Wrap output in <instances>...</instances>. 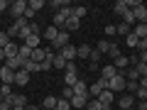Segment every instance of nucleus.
Returning a JSON list of instances; mask_svg holds the SVG:
<instances>
[{"label": "nucleus", "instance_id": "obj_1", "mask_svg": "<svg viewBox=\"0 0 147 110\" xmlns=\"http://www.w3.org/2000/svg\"><path fill=\"white\" fill-rule=\"evenodd\" d=\"M71 15H74V10H71V7H61L59 12H54V27H57V30H61V27L66 25V20H69Z\"/></svg>", "mask_w": 147, "mask_h": 110}, {"label": "nucleus", "instance_id": "obj_2", "mask_svg": "<svg viewBox=\"0 0 147 110\" xmlns=\"http://www.w3.org/2000/svg\"><path fill=\"white\" fill-rule=\"evenodd\" d=\"M27 0H15V3H10V12H12V17L15 20H20V17H25V12H27Z\"/></svg>", "mask_w": 147, "mask_h": 110}, {"label": "nucleus", "instance_id": "obj_3", "mask_svg": "<svg viewBox=\"0 0 147 110\" xmlns=\"http://www.w3.org/2000/svg\"><path fill=\"white\" fill-rule=\"evenodd\" d=\"M125 76H123L120 71H118V76H113V78L108 81V91H113V93H118V91H125Z\"/></svg>", "mask_w": 147, "mask_h": 110}, {"label": "nucleus", "instance_id": "obj_4", "mask_svg": "<svg viewBox=\"0 0 147 110\" xmlns=\"http://www.w3.org/2000/svg\"><path fill=\"white\" fill-rule=\"evenodd\" d=\"M135 103H137V98H135L132 93H125V95H120V100H118L120 110H130V108H135Z\"/></svg>", "mask_w": 147, "mask_h": 110}, {"label": "nucleus", "instance_id": "obj_5", "mask_svg": "<svg viewBox=\"0 0 147 110\" xmlns=\"http://www.w3.org/2000/svg\"><path fill=\"white\" fill-rule=\"evenodd\" d=\"M52 47L57 49V52H61L64 47H69V32H64V30H61V32H59V37L52 42Z\"/></svg>", "mask_w": 147, "mask_h": 110}, {"label": "nucleus", "instance_id": "obj_6", "mask_svg": "<svg viewBox=\"0 0 147 110\" xmlns=\"http://www.w3.org/2000/svg\"><path fill=\"white\" fill-rule=\"evenodd\" d=\"M0 81H3V83L15 86V71H12V68H7V66H0Z\"/></svg>", "mask_w": 147, "mask_h": 110}, {"label": "nucleus", "instance_id": "obj_7", "mask_svg": "<svg viewBox=\"0 0 147 110\" xmlns=\"http://www.w3.org/2000/svg\"><path fill=\"white\" fill-rule=\"evenodd\" d=\"M88 95H74L69 103H71V108H76V110H86V105H88Z\"/></svg>", "mask_w": 147, "mask_h": 110}, {"label": "nucleus", "instance_id": "obj_8", "mask_svg": "<svg viewBox=\"0 0 147 110\" xmlns=\"http://www.w3.org/2000/svg\"><path fill=\"white\" fill-rule=\"evenodd\" d=\"M132 15H135L137 22H147V7H145V3H137V5L132 7Z\"/></svg>", "mask_w": 147, "mask_h": 110}, {"label": "nucleus", "instance_id": "obj_9", "mask_svg": "<svg viewBox=\"0 0 147 110\" xmlns=\"http://www.w3.org/2000/svg\"><path fill=\"white\" fill-rule=\"evenodd\" d=\"M71 88H74V95H88V83H86V81H81V78L76 81ZM88 98H91V95H88Z\"/></svg>", "mask_w": 147, "mask_h": 110}, {"label": "nucleus", "instance_id": "obj_10", "mask_svg": "<svg viewBox=\"0 0 147 110\" xmlns=\"http://www.w3.org/2000/svg\"><path fill=\"white\" fill-rule=\"evenodd\" d=\"M113 66H115V68H118V71H120V73H123V71H125V68H130V59H127V56H125V54H120V56H118V59H115V61H113Z\"/></svg>", "mask_w": 147, "mask_h": 110}, {"label": "nucleus", "instance_id": "obj_11", "mask_svg": "<svg viewBox=\"0 0 147 110\" xmlns=\"http://www.w3.org/2000/svg\"><path fill=\"white\" fill-rule=\"evenodd\" d=\"M27 83H30V73H27L25 68L15 71V86H27Z\"/></svg>", "mask_w": 147, "mask_h": 110}, {"label": "nucleus", "instance_id": "obj_12", "mask_svg": "<svg viewBox=\"0 0 147 110\" xmlns=\"http://www.w3.org/2000/svg\"><path fill=\"white\" fill-rule=\"evenodd\" d=\"M44 59H47V47H37V49H32V61L42 64Z\"/></svg>", "mask_w": 147, "mask_h": 110}, {"label": "nucleus", "instance_id": "obj_13", "mask_svg": "<svg viewBox=\"0 0 147 110\" xmlns=\"http://www.w3.org/2000/svg\"><path fill=\"white\" fill-rule=\"evenodd\" d=\"M59 32H61V30H57V27H44V32H42V37H44V39H47V42H54V39H57V37H59Z\"/></svg>", "mask_w": 147, "mask_h": 110}, {"label": "nucleus", "instance_id": "obj_14", "mask_svg": "<svg viewBox=\"0 0 147 110\" xmlns=\"http://www.w3.org/2000/svg\"><path fill=\"white\" fill-rule=\"evenodd\" d=\"M79 27H81V20H76V17L71 15V17L66 20V25H64V32H69V34H71V32H76Z\"/></svg>", "mask_w": 147, "mask_h": 110}, {"label": "nucleus", "instance_id": "obj_15", "mask_svg": "<svg viewBox=\"0 0 147 110\" xmlns=\"http://www.w3.org/2000/svg\"><path fill=\"white\" fill-rule=\"evenodd\" d=\"M91 52H93L91 44H79V49H76V59H88Z\"/></svg>", "mask_w": 147, "mask_h": 110}, {"label": "nucleus", "instance_id": "obj_16", "mask_svg": "<svg viewBox=\"0 0 147 110\" xmlns=\"http://www.w3.org/2000/svg\"><path fill=\"white\" fill-rule=\"evenodd\" d=\"M22 64H25V61H22L20 56H12V59H5V64H3V66L12 68V71H20V68H22Z\"/></svg>", "mask_w": 147, "mask_h": 110}, {"label": "nucleus", "instance_id": "obj_17", "mask_svg": "<svg viewBox=\"0 0 147 110\" xmlns=\"http://www.w3.org/2000/svg\"><path fill=\"white\" fill-rule=\"evenodd\" d=\"M76 49H79V47H71V44H69V47H64L59 54H61V56L66 59V64H69V61H74V59H76Z\"/></svg>", "mask_w": 147, "mask_h": 110}, {"label": "nucleus", "instance_id": "obj_18", "mask_svg": "<svg viewBox=\"0 0 147 110\" xmlns=\"http://www.w3.org/2000/svg\"><path fill=\"white\" fill-rule=\"evenodd\" d=\"M113 76H118V68L113 66V64H110V66H103V68H100V78L110 81V78H113Z\"/></svg>", "mask_w": 147, "mask_h": 110}, {"label": "nucleus", "instance_id": "obj_19", "mask_svg": "<svg viewBox=\"0 0 147 110\" xmlns=\"http://www.w3.org/2000/svg\"><path fill=\"white\" fill-rule=\"evenodd\" d=\"M127 10H130V7H127L125 0H115V3H113V12H115V15H120V17H123Z\"/></svg>", "mask_w": 147, "mask_h": 110}, {"label": "nucleus", "instance_id": "obj_20", "mask_svg": "<svg viewBox=\"0 0 147 110\" xmlns=\"http://www.w3.org/2000/svg\"><path fill=\"white\" fill-rule=\"evenodd\" d=\"M132 34H135L137 39H142V37H147V22H137V25L132 27Z\"/></svg>", "mask_w": 147, "mask_h": 110}, {"label": "nucleus", "instance_id": "obj_21", "mask_svg": "<svg viewBox=\"0 0 147 110\" xmlns=\"http://www.w3.org/2000/svg\"><path fill=\"white\" fill-rule=\"evenodd\" d=\"M22 68H25V71L30 73V76H32V73H39V71H42V66H39L37 61H32V59H30V61H25V64H22Z\"/></svg>", "mask_w": 147, "mask_h": 110}, {"label": "nucleus", "instance_id": "obj_22", "mask_svg": "<svg viewBox=\"0 0 147 110\" xmlns=\"http://www.w3.org/2000/svg\"><path fill=\"white\" fill-rule=\"evenodd\" d=\"M98 100H100V103L105 105V108H110V105H113V91H108V88H105L103 93L98 95Z\"/></svg>", "mask_w": 147, "mask_h": 110}, {"label": "nucleus", "instance_id": "obj_23", "mask_svg": "<svg viewBox=\"0 0 147 110\" xmlns=\"http://www.w3.org/2000/svg\"><path fill=\"white\" fill-rule=\"evenodd\" d=\"M86 110H110V108H105V105L100 103L98 98H91V100H88V105H86Z\"/></svg>", "mask_w": 147, "mask_h": 110}, {"label": "nucleus", "instance_id": "obj_24", "mask_svg": "<svg viewBox=\"0 0 147 110\" xmlns=\"http://www.w3.org/2000/svg\"><path fill=\"white\" fill-rule=\"evenodd\" d=\"M39 42H42V37H39V34H30V37H27V42H25V47L37 49V47H39Z\"/></svg>", "mask_w": 147, "mask_h": 110}, {"label": "nucleus", "instance_id": "obj_25", "mask_svg": "<svg viewBox=\"0 0 147 110\" xmlns=\"http://www.w3.org/2000/svg\"><path fill=\"white\" fill-rule=\"evenodd\" d=\"M17 54H20V47H17L15 42H10V44L5 47V56H7V59H12V56H17Z\"/></svg>", "mask_w": 147, "mask_h": 110}, {"label": "nucleus", "instance_id": "obj_26", "mask_svg": "<svg viewBox=\"0 0 147 110\" xmlns=\"http://www.w3.org/2000/svg\"><path fill=\"white\" fill-rule=\"evenodd\" d=\"M57 100H59V98L47 95V98H44V103H42V110H54V108H57Z\"/></svg>", "mask_w": 147, "mask_h": 110}, {"label": "nucleus", "instance_id": "obj_27", "mask_svg": "<svg viewBox=\"0 0 147 110\" xmlns=\"http://www.w3.org/2000/svg\"><path fill=\"white\" fill-rule=\"evenodd\" d=\"M76 81H79V73H76V71H66V73H64V83H66V86H74Z\"/></svg>", "mask_w": 147, "mask_h": 110}, {"label": "nucleus", "instance_id": "obj_28", "mask_svg": "<svg viewBox=\"0 0 147 110\" xmlns=\"http://www.w3.org/2000/svg\"><path fill=\"white\" fill-rule=\"evenodd\" d=\"M110 47H113V44H110V39H100V42L96 44V49H98L100 54H108V52H110Z\"/></svg>", "mask_w": 147, "mask_h": 110}, {"label": "nucleus", "instance_id": "obj_29", "mask_svg": "<svg viewBox=\"0 0 147 110\" xmlns=\"http://www.w3.org/2000/svg\"><path fill=\"white\" fill-rule=\"evenodd\" d=\"M17 56H20L22 61H30V59H32V49L25 47V44H20V54H17Z\"/></svg>", "mask_w": 147, "mask_h": 110}, {"label": "nucleus", "instance_id": "obj_30", "mask_svg": "<svg viewBox=\"0 0 147 110\" xmlns=\"http://www.w3.org/2000/svg\"><path fill=\"white\" fill-rule=\"evenodd\" d=\"M125 44H127L130 49H137V47H140V39H137V37H135V34L130 32V34L125 37Z\"/></svg>", "mask_w": 147, "mask_h": 110}, {"label": "nucleus", "instance_id": "obj_31", "mask_svg": "<svg viewBox=\"0 0 147 110\" xmlns=\"http://www.w3.org/2000/svg\"><path fill=\"white\" fill-rule=\"evenodd\" d=\"M115 30H118V34L127 37V34L132 32V27H130V25H125V22H118V25H115Z\"/></svg>", "mask_w": 147, "mask_h": 110}, {"label": "nucleus", "instance_id": "obj_32", "mask_svg": "<svg viewBox=\"0 0 147 110\" xmlns=\"http://www.w3.org/2000/svg\"><path fill=\"white\" fill-rule=\"evenodd\" d=\"M54 68H66V59L61 56V54H54Z\"/></svg>", "mask_w": 147, "mask_h": 110}, {"label": "nucleus", "instance_id": "obj_33", "mask_svg": "<svg viewBox=\"0 0 147 110\" xmlns=\"http://www.w3.org/2000/svg\"><path fill=\"white\" fill-rule=\"evenodd\" d=\"M123 22H125V25H130V27L137 25V20H135V15H132V10H127L125 15H123Z\"/></svg>", "mask_w": 147, "mask_h": 110}, {"label": "nucleus", "instance_id": "obj_34", "mask_svg": "<svg viewBox=\"0 0 147 110\" xmlns=\"http://www.w3.org/2000/svg\"><path fill=\"white\" fill-rule=\"evenodd\" d=\"M0 95H3V100L10 98V95H12V86L10 83H3V86H0Z\"/></svg>", "mask_w": 147, "mask_h": 110}, {"label": "nucleus", "instance_id": "obj_35", "mask_svg": "<svg viewBox=\"0 0 147 110\" xmlns=\"http://www.w3.org/2000/svg\"><path fill=\"white\" fill-rule=\"evenodd\" d=\"M30 34H32V25H27V27H22V30H20V34H17V37H20V39H22V44H25Z\"/></svg>", "mask_w": 147, "mask_h": 110}, {"label": "nucleus", "instance_id": "obj_36", "mask_svg": "<svg viewBox=\"0 0 147 110\" xmlns=\"http://www.w3.org/2000/svg\"><path fill=\"white\" fill-rule=\"evenodd\" d=\"M71 10H74V17H76V20L86 17V7H84V5H76V7H71Z\"/></svg>", "mask_w": 147, "mask_h": 110}, {"label": "nucleus", "instance_id": "obj_37", "mask_svg": "<svg viewBox=\"0 0 147 110\" xmlns=\"http://www.w3.org/2000/svg\"><path fill=\"white\" fill-rule=\"evenodd\" d=\"M100 56H103V54H100V52H98V49H96V47H93V52H91V56H88V61H91V64H93V66H96V64H98V61H100Z\"/></svg>", "mask_w": 147, "mask_h": 110}, {"label": "nucleus", "instance_id": "obj_38", "mask_svg": "<svg viewBox=\"0 0 147 110\" xmlns=\"http://www.w3.org/2000/svg\"><path fill=\"white\" fill-rule=\"evenodd\" d=\"M57 110H71V103H69L66 98H59L57 100Z\"/></svg>", "mask_w": 147, "mask_h": 110}, {"label": "nucleus", "instance_id": "obj_39", "mask_svg": "<svg viewBox=\"0 0 147 110\" xmlns=\"http://www.w3.org/2000/svg\"><path fill=\"white\" fill-rule=\"evenodd\" d=\"M44 5H47L44 0H30V7H32V10H34V12H39V10H42Z\"/></svg>", "mask_w": 147, "mask_h": 110}, {"label": "nucleus", "instance_id": "obj_40", "mask_svg": "<svg viewBox=\"0 0 147 110\" xmlns=\"http://www.w3.org/2000/svg\"><path fill=\"white\" fill-rule=\"evenodd\" d=\"M10 42H12V39L7 37V32H0V49H5V47H7Z\"/></svg>", "mask_w": 147, "mask_h": 110}, {"label": "nucleus", "instance_id": "obj_41", "mask_svg": "<svg viewBox=\"0 0 147 110\" xmlns=\"http://www.w3.org/2000/svg\"><path fill=\"white\" fill-rule=\"evenodd\" d=\"M61 98H66V100H71V98H74V88H71V86H64V91H61Z\"/></svg>", "mask_w": 147, "mask_h": 110}, {"label": "nucleus", "instance_id": "obj_42", "mask_svg": "<svg viewBox=\"0 0 147 110\" xmlns=\"http://www.w3.org/2000/svg\"><path fill=\"white\" fill-rule=\"evenodd\" d=\"M108 56L113 59V61H115V59L120 56V47H115V44H113V47H110V52H108Z\"/></svg>", "mask_w": 147, "mask_h": 110}, {"label": "nucleus", "instance_id": "obj_43", "mask_svg": "<svg viewBox=\"0 0 147 110\" xmlns=\"http://www.w3.org/2000/svg\"><path fill=\"white\" fill-rule=\"evenodd\" d=\"M115 34H118L115 25H108V27H105V39H108V37H115Z\"/></svg>", "mask_w": 147, "mask_h": 110}, {"label": "nucleus", "instance_id": "obj_44", "mask_svg": "<svg viewBox=\"0 0 147 110\" xmlns=\"http://www.w3.org/2000/svg\"><path fill=\"white\" fill-rule=\"evenodd\" d=\"M34 15H37V12H34V10H32V7H30V5H27V12H25V20H27V22H30V20H32V17H34Z\"/></svg>", "mask_w": 147, "mask_h": 110}, {"label": "nucleus", "instance_id": "obj_45", "mask_svg": "<svg viewBox=\"0 0 147 110\" xmlns=\"http://www.w3.org/2000/svg\"><path fill=\"white\" fill-rule=\"evenodd\" d=\"M135 108H137V110H147V100H137Z\"/></svg>", "mask_w": 147, "mask_h": 110}, {"label": "nucleus", "instance_id": "obj_46", "mask_svg": "<svg viewBox=\"0 0 147 110\" xmlns=\"http://www.w3.org/2000/svg\"><path fill=\"white\" fill-rule=\"evenodd\" d=\"M7 7H10V3H7V0H0V12L7 10Z\"/></svg>", "mask_w": 147, "mask_h": 110}, {"label": "nucleus", "instance_id": "obj_47", "mask_svg": "<svg viewBox=\"0 0 147 110\" xmlns=\"http://www.w3.org/2000/svg\"><path fill=\"white\" fill-rule=\"evenodd\" d=\"M140 61H142V64H147V52H140Z\"/></svg>", "mask_w": 147, "mask_h": 110}, {"label": "nucleus", "instance_id": "obj_48", "mask_svg": "<svg viewBox=\"0 0 147 110\" xmlns=\"http://www.w3.org/2000/svg\"><path fill=\"white\" fill-rule=\"evenodd\" d=\"M25 110H42V105H27Z\"/></svg>", "mask_w": 147, "mask_h": 110}, {"label": "nucleus", "instance_id": "obj_49", "mask_svg": "<svg viewBox=\"0 0 147 110\" xmlns=\"http://www.w3.org/2000/svg\"><path fill=\"white\" fill-rule=\"evenodd\" d=\"M5 59H7V56H5V49H0V61L5 64Z\"/></svg>", "mask_w": 147, "mask_h": 110}, {"label": "nucleus", "instance_id": "obj_50", "mask_svg": "<svg viewBox=\"0 0 147 110\" xmlns=\"http://www.w3.org/2000/svg\"><path fill=\"white\" fill-rule=\"evenodd\" d=\"M12 110H25V108H12Z\"/></svg>", "mask_w": 147, "mask_h": 110}, {"label": "nucleus", "instance_id": "obj_51", "mask_svg": "<svg viewBox=\"0 0 147 110\" xmlns=\"http://www.w3.org/2000/svg\"><path fill=\"white\" fill-rule=\"evenodd\" d=\"M130 110H137V108H130Z\"/></svg>", "mask_w": 147, "mask_h": 110}, {"label": "nucleus", "instance_id": "obj_52", "mask_svg": "<svg viewBox=\"0 0 147 110\" xmlns=\"http://www.w3.org/2000/svg\"><path fill=\"white\" fill-rule=\"evenodd\" d=\"M54 110H57V108H54Z\"/></svg>", "mask_w": 147, "mask_h": 110}]
</instances>
